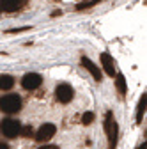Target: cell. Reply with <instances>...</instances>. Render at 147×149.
Listing matches in <instances>:
<instances>
[{
	"mask_svg": "<svg viewBox=\"0 0 147 149\" xmlns=\"http://www.w3.org/2000/svg\"><path fill=\"white\" fill-rule=\"evenodd\" d=\"M0 149H9V144H6V142H0Z\"/></svg>",
	"mask_w": 147,
	"mask_h": 149,
	"instance_id": "obj_18",
	"label": "cell"
},
{
	"mask_svg": "<svg viewBox=\"0 0 147 149\" xmlns=\"http://www.w3.org/2000/svg\"><path fill=\"white\" fill-rule=\"evenodd\" d=\"M145 107H147V94L144 92V96L140 98V101H138V107H137V123H142V119H144V114H145Z\"/></svg>",
	"mask_w": 147,
	"mask_h": 149,
	"instance_id": "obj_10",
	"label": "cell"
},
{
	"mask_svg": "<svg viewBox=\"0 0 147 149\" xmlns=\"http://www.w3.org/2000/svg\"><path fill=\"white\" fill-rule=\"evenodd\" d=\"M101 0H90V2H82L76 6V11H83V9H89V7H94L96 4H99Z\"/></svg>",
	"mask_w": 147,
	"mask_h": 149,
	"instance_id": "obj_13",
	"label": "cell"
},
{
	"mask_svg": "<svg viewBox=\"0 0 147 149\" xmlns=\"http://www.w3.org/2000/svg\"><path fill=\"white\" fill-rule=\"evenodd\" d=\"M30 27H21V29H9L7 32L9 34H20V32H25V30H28Z\"/></svg>",
	"mask_w": 147,
	"mask_h": 149,
	"instance_id": "obj_16",
	"label": "cell"
},
{
	"mask_svg": "<svg viewBox=\"0 0 147 149\" xmlns=\"http://www.w3.org/2000/svg\"><path fill=\"white\" fill-rule=\"evenodd\" d=\"M99 59H101V68L105 69V73L108 74V77L114 78V77H115V64H114V59L110 57V53H106V52L101 53Z\"/></svg>",
	"mask_w": 147,
	"mask_h": 149,
	"instance_id": "obj_9",
	"label": "cell"
},
{
	"mask_svg": "<svg viewBox=\"0 0 147 149\" xmlns=\"http://www.w3.org/2000/svg\"><path fill=\"white\" fill-rule=\"evenodd\" d=\"M55 132H57V126L51 124V123H44L37 130V133H35V140H37V142H46L51 137H55Z\"/></svg>",
	"mask_w": 147,
	"mask_h": 149,
	"instance_id": "obj_6",
	"label": "cell"
},
{
	"mask_svg": "<svg viewBox=\"0 0 147 149\" xmlns=\"http://www.w3.org/2000/svg\"><path fill=\"white\" fill-rule=\"evenodd\" d=\"M115 87H117V91H119V94H126L128 87H126V78H124L122 73H117V74H115Z\"/></svg>",
	"mask_w": 147,
	"mask_h": 149,
	"instance_id": "obj_12",
	"label": "cell"
},
{
	"mask_svg": "<svg viewBox=\"0 0 147 149\" xmlns=\"http://www.w3.org/2000/svg\"><path fill=\"white\" fill-rule=\"evenodd\" d=\"M105 132H106V135H108L110 149H115V147H117L119 126H117V121L114 119V114H112V112H106V117H105Z\"/></svg>",
	"mask_w": 147,
	"mask_h": 149,
	"instance_id": "obj_1",
	"label": "cell"
},
{
	"mask_svg": "<svg viewBox=\"0 0 147 149\" xmlns=\"http://www.w3.org/2000/svg\"><path fill=\"white\" fill-rule=\"evenodd\" d=\"M28 0H0V11H6V13H14V11H20L21 7L27 6Z\"/></svg>",
	"mask_w": 147,
	"mask_h": 149,
	"instance_id": "obj_7",
	"label": "cell"
},
{
	"mask_svg": "<svg viewBox=\"0 0 147 149\" xmlns=\"http://www.w3.org/2000/svg\"><path fill=\"white\" fill-rule=\"evenodd\" d=\"M82 66L90 73V74H92V78L96 80V82H101L103 80V77H101V68H98L92 61H90V59H87V57H82Z\"/></svg>",
	"mask_w": 147,
	"mask_h": 149,
	"instance_id": "obj_8",
	"label": "cell"
},
{
	"mask_svg": "<svg viewBox=\"0 0 147 149\" xmlns=\"http://www.w3.org/2000/svg\"><path fill=\"white\" fill-rule=\"evenodd\" d=\"M21 108V98L18 94H6L0 98V110L6 114H16Z\"/></svg>",
	"mask_w": 147,
	"mask_h": 149,
	"instance_id": "obj_2",
	"label": "cell"
},
{
	"mask_svg": "<svg viewBox=\"0 0 147 149\" xmlns=\"http://www.w3.org/2000/svg\"><path fill=\"white\" fill-rule=\"evenodd\" d=\"M39 149H60L59 146H51V144H46V146H41Z\"/></svg>",
	"mask_w": 147,
	"mask_h": 149,
	"instance_id": "obj_17",
	"label": "cell"
},
{
	"mask_svg": "<svg viewBox=\"0 0 147 149\" xmlns=\"http://www.w3.org/2000/svg\"><path fill=\"white\" fill-rule=\"evenodd\" d=\"M41 84H43V77H41L39 73H27L25 77L21 78V85H23V89H27V91L37 89Z\"/></svg>",
	"mask_w": 147,
	"mask_h": 149,
	"instance_id": "obj_5",
	"label": "cell"
},
{
	"mask_svg": "<svg viewBox=\"0 0 147 149\" xmlns=\"http://www.w3.org/2000/svg\"><path fill=\"white\" fill-rule=\"evenodd\" d=\"M94 121V114H92V112H85V114L82 116V124H90V123H92Z\"/></svg>",
	"mask_w": 147,
	"mask_h": 149,
	"instance_id": "obj_15",
	"label": "cell"
},
{
	"mask_svg": "<svg viewBox=\"0 0 147 149\" xmlns=\"http://www.w3.org/2000/svg\"><path fill=\"white\" fill-rule=\"evenodd\" d=\"M0 132H2L7 139H16L21 132V123L18 119H6V121H2Z\"/></svg>",
	"mask_w": 147,
	"mask_h": 149,
	"instance_id": "obj_3",
	"label": "cell"
},
{
	"mask_svg": "<svg viewBox=\"0 0 147 149\" xmlns=\"http://www.w3.org/2000/svg\"><path fill=\"white\" fill-rule=\"evenodd\" d=\"M14 85V78L11 74H0V89L2 91H9Z\"/></svg>",
	"mask_w": 147,
	"mask_h": 149,
	"instance_id": "obj_11",
	"label": "cell"
},
{
	"mask_svg": "<svg viewBox=\"0 0 147 149\" xmlns=\"http://www.w3.org/2000/svg\"><path fill=\"white\" fill-rule=\"evenodd\" d=\"M137 149H147V144H145V140H144V144H140Z\"/></svg>",
	"mask_w": 147,
	"mask_h": 149,
	"instance_id": "obj_19",
	"label": "cell"
},
{
	"mask_svg": "<svg viewBox=\"0 0 147 149\" xmlns=\"http://www.w3.org/2000/svg\"><path fill=\"white\" fill-rule=\"evenodd\" d=\"M73 96H75V91H73V87L69 84H60L55 89V98H57V101H60L64 105L69 103L73 100Z\"/></svg>",
	"mask_w": 147,
	"mask_h": 149,
	"instance_id": "obj_4",
	"label": "cell"
},
{
	"mask_svg": "<svg viewBox=\"0 0 147 149\" xmlns=\"http://www.w3.org/2000/svg\"><path fill=\"white\" fill-rule=\"evenodd\" d=\"M20 135H21V137H25V139H30V137L34 135V130H32V126H21V132H20Z\"/></svg>",
	"mask_w": 147,
	"mask_h": 149,
	"instance_id": "obj_14",
	"label": "cell"
}]
</instances>
